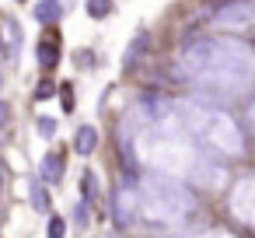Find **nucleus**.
Returning <instances> with one entry per match:
<instances>
[{
	"instance_id": "1a4fd4ad",
	"label": "nucleus",
	"mask_w": 255,
	"mask_h": 238,
	"mask_svg": "<svg viewBox=\"0 0 255 238\" xmlns=\"http://www.w3.org/2000/svg\"><path fill=\"white\" fill-rule=\"evenodd\" d=\"M143 49H147V35H140V39H136V42L129 46V53H126V63H133V60H136V56H140Z\"/></svg>"
},
{
	"instance_id": "f257e3e1",
	"label": "nucleus",
	"mask_w": 255,
	"mask_h": 238,
	"mask_svg": "<svg viewBox=\"0 0 255 238\" xmlns=\"http://www.w3.org/2000/svg\"><path fill=\"white\" fill-rule=\"evenodd\" d=\"M182 116H185L189 126H196V130L206 137L210 147H220V151H227V154H238V151H241V137H238V130H234V123H231L227 116H220V112H203V109H196V105H182Z\"/></svg>"
},
{
	"instance_id": "423d86ee",
	"label": "nucleus",
	"mask_w": 255,
	"mask_h": 238,
	"mask_svg": "<svg viewBox=\"0 0 255 238\" xmlns=\"http://www.w3.org/2000/svg\"><path fill=\"white\" fill-rule=\"evenodd\" d=\"M88 14L91 18H109L112 14V0H88Z\"/></svg>"
},
{
	"instance_id": "0eeeda50",
	"label": "nucleus",
	"mask_w": 255,
	"mask_h": 238,
	"mask_svg": "<svg viewBox=\"0 0 255 238\" xmlns=\"http://www.w3.org/2000/svg\"><path fill=\"white\" fill-rule=\"evenodd\" d=\"M56 56H60V53H56V46H53V42H39V63H42V67H53V63H56Z\"/></svg>"
},
{
	"instance_id": "20e7f679",
	"label": "nucleus",
	"mask_w": 255,
	"mask_h": 238,
	"mask_svg": "<svg viewBox=\"0 0 255 238\" xmlns=\"http://www.w3.org/2000/svg\"><path fill=\"white\" fill-rule=\"evenodd\" d=\"M42 179H46V182H60V179H63V154L53 151V154L42 158Z\"/></svg>"
},
{
	"instance_id": "f03ea898",
	"label": "nucleus",
	"mask_w": 255,
	"mask_h": 238,
	"mask_svg": "<svg viewBox=\"0 0 255 238\" xmlns=\"http://www.w3.org/2000/svg\"><path fill=\"white\" fill-rule=\"evenodd\" d=\"M220 28H252L255 25V0H227L213 14Z\"/></svg>"
},
{
	"instance_id": "9d476101",
	"label": "nucleus",
	"mask_w": 255,
	"mask_h": 238,
	"mask_svg": "<svg viewBox=\"0 0 255 238\" xmlns=\"http://www.w3.org/2000/svg\"><path fill=\"white\" fill-rule=\"evenodd\" d=\"M63 228H67L63 217H49V231H46V235H49V238H63Z\"/></svg>"
},
{
	"instance_id": "4468645a",
	"label": "nucleus",
	"mask_w": 255,
	"mask_h": 238,
	"mask_svg": "<svg viewBox=\"0 0 255 238\" xmlns=\"http://www.w3.org/2000/svg\"><path fill=\"white\" fill-rule=\"evenodd\" d=\"M53 91H56V88H53L49 81H42V84H39V91H35V98H53Z\"/></svg>"
},
{
	"instance_id": "f8f14e48",
	"label": "nucleus",
	"mask_w": 255,
	"mask_h": 238,
	"mask_svg": "<svg viewBox=\"0 0 255 238\" xmlns=\"http://www.w3.org/2000/svg\"><path fill=\"white\" fill-rule=\"evenodd\" d=\"M60 98H63V109L70 112V109H74V91H70V84H63V91H60Z\"/></svg>"
},
{
	"instance_id": "7ed1b4c3",
	"label": "nucleus",
	"mask_w": 255,
	"mask_h": 238,
	"mask_svg": "<svg viewBox=\"0 0 255 238\" xmlns=\"http://www.w3.org/2000/svg\"><path fill=\"white\" fill-rule=\"evenodd\" d=\"M74 147H77V154H91L98 147V130L95 126H81L77 137H74Z\"/></svg>"
},
{
	"instance_id": "39448f33",
	"label": "nucleus",
	"mask_w": 255,
	"mask_h": 238,
	"mask_svg": "<svg viewBox=\"0 0 255 238\" xmlns=\"http://www.w3.org/2000/svg\"><path fill=\"white\" fill-rule=\"evenodd\" d=\"M60 14H63V4H60V0H39V4H35V18L46 21V25L60 21Z\"/></svg>"
},
{
	"instance_id": "9b49d317",
	"label": "nucleus",
	"mask_w": 255,
	"mask_h": 238,
	"mask_svg": "<svg viewBox=\"0 0 255 238\" xmlns=\"http://www.w3.org/2000/svg\"><path fill=\"white\" fill-rule=\"evenodd\" d=\"M39 133H42V137H53V133H56V119L42 116V119H39Z\"/></svg>"
},
{
	"instance_id": "ddd939ff",
	"label": "nucleus",
	"mask_w": 255,
	"mask_h": 238,
	"mask_svg": "<svg viewBox=\"0 0 255 238\" xmlns=\"http://www.w3.org/2000/svg\"><path fill=\"white\" fill-rule=\"evenodd\" d=\"M7 123H11V105L0 98V126H7Z\"/></svg>"
},
{
	"instance_id": "6e6552de",
	"label": "nucleus",
	"mask_w": 255,
	"mask_h": 238,
	"mask_svg": "<svg viewBox=\"0 0 255 238\" xmlns=\"http://www.w3.org/2000/svg\"><path fill=\"white\" fill-rule=\"evenodd\" d=\"M32 207H35V210H49V196H46V189H39V186L32 189Z\"/></svg>"
},
{
	"instance_id": "2eb2a0df",
	"label": "nucleus",
	"mask_w": 255,
	"mask_h": 238,
	"mask_svg": "<svg viewBox=\"0 0 255 238\" xmlns=\"http://www.w3.org/2000/svg\"><path fill=\"white\" fill-rule=\"evenodd\" d=\"M0 84H4V77H0Z\"/></svg>"
}]
</instances>
